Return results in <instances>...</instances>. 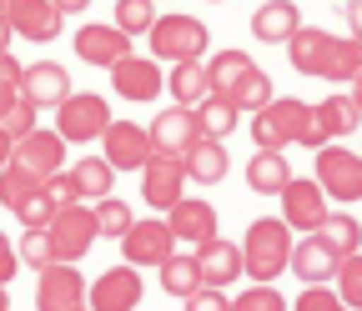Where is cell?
<instances>
[{
    "instance_id": "cell-1",
    "label": "cell",
    "mask_w": 362,
    "mask_h": 311,
    "mask_svg": "<svg viewBox=\"0 0 362 311\" xmlns=\"http://www.w3.org/2000/svg\"><path fill=\"white\" fill-rule=\"evenodd\" d=\"M252 141L257 151H282V146H322L317 136V111L307 101H292V96H272L257 116H252Z\"/></svg>"
},
{
    "instance_id": "cell-2",
    "label": "cell",
    "mask_w": 362,
    "mask_h": 311,
    "mask_svg": "<svg viewBox=\"0 0 362 311\" xmlns=\"http://www.w3.org/2000/svg\"><path fill=\"white\" fill-rule=\"evenodd\" d=\"M292 261V226L282 216H262L247 226V241H242V266L252 281H277Z\"/></svg>"
},
{
    "instance_id": "cell-3",
    "label": "cell",
    "mask_w": 362,
    "mask_h": 311,
    "mask_svg": "<svg viewBox=\"0 0 362 311\" xmlns=\"http://www.w3.org/2000/svg\"><path fill=\"white\" fill-rule=\"evenodd\" d=\"M206 25L197 16H156L151 25V56L156 61H202L206 56Z\"/></svg>"
},
{
    "instance_id": "cell-4",
    "label": "cell",
    "mask_w": 362,
    "mask_h": 311,
    "mask_svg": "<svg viewBox=\"0 0 362 311\" xmlns=\"http://www.w3.org/2000/svg\"><path fill=\"white\" fill-rule=\"evenodd\" d=\"M51 246H56V261H81L90 251V241H96V211H90L86 201H61V211L51 216Z\"/></svg>"
},
{
    "instance_id": "cell-5",
    "label": "cell",
    "mask_w": 362,
    "mask_h": 311,
    "mask_svg": "<svg viewBox=\"0 0 362 311\" xmlns=\"http://www.w3.org/2000/svg\"><path fill=\"white\" fill-rule=\"evenodd\" d=\"M106 126H111V106L96 91H81V96L71 91L56 106V130L66 141H96V136H106Z\"/></svg>"
},
{
    "instance_id": "cell-6",
    "label": "cell",
    "mask_w": 362,
    "mask_h": 311,
    "mask_svg": "<svg viewBox=\"0 0 362 311\" xmlns=\"http://www.w3.org/2000/svg\"><path fill=\"white\" fill-rule=\"evenodd\" d=\"M317 186L332 201H362V156L342 151L337 141L317 146Z\"/></svg>"
},
{
    "instance_id": "cell-7",
    "label": "cell",
    "mask_w": 362,
    "mask_h": 311,
    "mask_svg": "<svg viewBox=\"0 0 362 311\" xmlns=\"http://www.w3.org/2000/svg\"><path fill=\"white\" fill-rule=\"evenodd\" d=\"M141 296H146V286H141V272H136L131 261L101 272L96 281H90V291H86L90 311H136V306H141Z\"/></svg>"
},
{
    "instance_id": "cell-8",
    "label": "cell",
    "mask_w": 362,
    "mask_h": 311,
    "mask_svg": "<svg viewBox=\"0 0 362 311\" xmlns=\"http://www.w3.org/2000/svg\"><path fill=\"white\" fill-rule=\"evenodd\" d=\"M86 291L90 286L76 272V261H51L40 272V286H35V311H81Z\"/></svg>"
},
{
    "instance_id": "cell-9",
    "label": "cell",
    "mask_w": 362,
    "mask_h": 311,
    "mask_svg": "<svg viewBox=\"0 0 362 311\" xmlns=\"http://www.w3.org/2000/svg\"><path fill=\"white\" fill-rule=\"evenodd\" d=\"M101 151L116 171H141L156 146H151V130H141L136 121H111L106 136H101Z\"/></svg>"
},
{
    "instance_id": "cell-10",
    "label": "cell",
    "mask_w": 362,
    "mask_h": 311,
    "mask_svg": "<svg viewBox=\"0 0 362 311\" xmlns=\"http://www.w3.org/2000/svg\"><path fill=\"white\" fill-rule=\"evenodd\" d=\"M111 85L126 101H156L166 91V75H161L156 56H126V61L111 66Z\"/></svg>"
},
{
    "instance_id": "cell-11",
    "label": "cell",
    "mask_w": 362,
    "mask_h": 311,
    "mask_svg": "<svg viewBox=\"0 0 362 311\" xmlns=\"http://www.w3.org/2000/svg\"><path fill=\"white\" fill-rule=\"evenodd\" d=\"M181 181H187V166H181V156L151 151V161L141 166V196H146V206L171 211V206L181 201Z\"/></svg>"
},
{
    "instance_id": "cell-12",
    "label": "cell",
    "mask_w": 362,
    "mask_h": 311,
    "mask_svg": "<svg viewBox=\"0 0 362 311\" xmlns=\"http://www.w3.org/2000/svg\"><path fill=\"white\" fill-rule=\"evenodd\" d=\"M171 251H176V231L166 221H136V226L121 236V256L131 266H161Z\"/></svg>"
},
{
    "instance_id": "cell-13",
    "label": "cell",
    "mask_w": 362,
    "mask_h": 311,
    "mask_svg": "<svg viewBox=\"0 0 362 311\" xmlns=\"http://www.w3.org/2000/svg\"><path fill=\"white\" fill-rule=\"evenodd\" d=\"M322 216H327V191L317 181H297L292 176V181L282 186V221L292 231H317Z\"/></svg>"
},
{
    "instance_id": "cell-14",
    "label": "cell",
    "mask_w": 362,
    "mask_h": 311,
    "mask_svg": "<svg viewBox=\"0 0 362 311\" xmlns=\"http://www.w3.org/2000/svg\"><path fill=\"white\" fill-rule=\"evenodd\" d=\"M202 141V126H197V111L192 106H171L151 121V146L161 156H187L192 146Z\"/></svg>"
},
{
    "instance_id": "cell-15",
    "label": "cell",
    "mask_w": 362,
    "mask_h": 311,
    "mask_svg": "<svg viewBox=\"0 0 362 311\" xmlns=\"http://www.w3.org/2000/svg\"><path fill=\"white\" fill-rule=\"evenodd\" d=\"M66 96H71V71H66V66H56V61H35V66L21 71V101H30L35 111L61 106Z\"/></svg>"
},
{
    "instance_id": "cell-16",
    "label": "cell",
    "mask_w": 362,
    "mask_h": 311,
    "mask_svg": "<svg viewBox=\"0 0 362 311\" xmlns=\"http://www.w3.org/2000/svg\"><path fill=\"white\" fill-rule=\"evenodd\" d=\"M11 161H21L25 171H35L40 181H51V176H61V161H66V136L61 130H30V136H21L16 141V156Z\"/></svg>"
},
{
    "instance_id": "cell-17",
    "label": "cell",
    "mask_w": 362,
    "mask_h": 311,
    "mask_svg": "<svg viewBox=\"0 0 362 311\" xmlns=\"http://www.w3.org/2000/svg\"><path fill=\"white\" fill-rule=\"evenodd\" d=\"M76 56L86 61V66H116V61H126L131 56V35L121 30V25H81L76 30Z\"/></svg>"
},
{
    "instance_id": "cell-18",
    "label": "cell",
    "mask_w": 362,
    "mask_h": 311,
    "mask_svg": "<svg viewBox=\"0 0 362 311\" xmlns=\"http://www.w3.org/2000/svg\"><path fill=\"white\" fill-rule=\"evenodd\" d=\"M292 272H297V281H307V286H327L332 276H337V266H342V256L317 236V231H307L297 246H292Z\"/></svg>"
},
{
    "instance_id": "cell-19",
    "label": "cell",
    "mask_w": 362,
    "mask_h": 311,
    "mask_svg": "<svg viewBox=\"0 0 362 311\" xmlns=\"http://www.w3.org/2000/svg\"><path fill=\"white\" fill-rule=\"evenodd\" d=\"M6 20H11V30L21 35V40H35V46H45V40H56L61 35V11L51 6V0H16V6L6 11Z\"/></svg>"
},
{
    "instance_id": "cell-20",
    "label": "cell",
    "mask_w": 362,
    "mask_h": 311,
    "mask_svg": "<svg viewBox=\"0 0 362 311\" xmlns=\"http://www.w3.org/2000/svg\"><path fill=\"white\" fill-rule=\"evenodd\" d=\"M166 226L176 231V241L202 246V241L216 236V206H211V201H197V196H181V201L166 211Z\"/></svg>"
},
{
    "instance_id": "cell-21",
    "label": "cell",
    "mask_w": 362,
    "mask_h": 311,
    "mask_svg": "<svg viewBox=\"0 0 362 311\" xmlns=\"http://www.w3.org/2000/svg\"><path fill=\"white\" fill-rule=\"evenodd\" d=\"M197 272H202V286H232L247 266H242V246H232V241H221V236H211V241H202L197 246Z\"/></svg>"
},
{
    "instance_id": "cell-22",
    "label": "cell",
    "mask_w": 362,
    "mask_h": 311,
    "mask_svg": "<svg viewBox=\"0 0 362 311\" xmlns=\"http://www.w3.org/2000/svg\"><path fill=\"white\" fill-rule=\"evenodd\" d=\"M297 25H302V11L292 0H267V6H257V16H252V35L262 46H287L297 35Z\"/></svg>"
},
{
    "instance_id": "cell-23",
    "label": "cell",
    "mask_w": 362,
    "mask_h": 311,
    "mask_svg": "<svg viewBox=\"0 0 362 311\" xmlns=\"http://www.w3.org/2000/svg\"><path fill=\"white\" fill-rule=\"evenodd\" d=\"M327 51H332V30H317V25H297V35L287 40V61L297 75H322Z\"/></svg>"
},
{
    "instance_id": "cell-24",
    "label": "cell",
    "mask_w": 362,
    "mask_h": 311,
    "mask_svg": "<svg viewBox=\"0 0 362 311\" xmlns=\"http://www.w3.org/2000/svg\"><path fill=\"white\" fill-rule=\"evenodd\" d=\"M66 181H71V196H76V201H101V196H111L116 166H111L106 156H86V161H76V166L66 171Z\"/></svg>"
},
{
    "instance_id": "cell-25",
    "label": "cell",
    "mask_w": 362,
    "mask_h": 311,
    "mask_svg": "<svg viewBox=\"0 0 362 311\" xmlns=\"http://www.w3.org/2000/svg\"><path fill=\"white\" fill-rule=\"evenodd\" d=\"M181 166H187V181H197V186H216L221 176H226V141H211V136H202L187 156H181Z\"/></svg>"
},
{
    "instance_id": "cell-26",
    "label": "cell",
    "mask_w": 362,
    "mask_h": 311,
    "mask_svg": "<svg viewBox=\"0 0 362 311\" xmlns=\"http://www.w3.org/2000/svg\"><path fill=\"white\" fill-rule=\"evenodd\" d=\"M312 111H317V136H322V146H327V141L352 136L357 121H362V111H357V101H352V96H327L322 106H312Z\"/></svg>"
},
{
    "instance_id": "cell-27",
    "label": "cell",
    "mask_w": 362,
    "mask_h": 311,
    "mask_svg": "<svg viewBox=\"0 0 362 311\" xmlns=\"http://www.w3.org/2000/svg\"><path fill=\"white\" fill-rule=\"evenodd\" d=\"M287 181H292V166H287L282 151H257V156L247 161V186H252L257 196H282Z\"/></svg>"
},
{
    "instance_id": "cell-28",
    "label": "cell",
    "mask_w": 362,
    "mask_h": 311,
    "mask_svg": "<svg viewBox=\"0 0 362 311\" xmlns=\"http://www.w3.org/2000/svg\"><path fill=\"white\" fill-rule=\"evenodd\" d=\"M237 101L232 96H202L197 101V126H202V136H211V141H226V136H232V130H237Z\"/></svg>"
},
{
    "instance_id": "cell-29",
    "label": "cell",
    "mask_w": 362,
    "mask_h": 311,
    "mask_svg": "<svg viewBox=\"0 0 362 311\" xmlns=\"http://www.w3.org/2000/svg\"><path fill=\"white\" fill-rule=\"evenodd\" d=\"M166 91L176 96V106H197L202 96H211L206 66H202V61H176V66H171V75H166Z\"/></svg>"
},
{
    "instance_id": "cell-30",
    "label": "cell",
    "mask_w": 362,
    "mask_h": 311,
    "mask_svg": "<svg viewBox=\"0 0 362 311\" xmlns=\"http://www.w3.org/2000/svg\"><path fill=\"white\" fill-rule=\"evenodd\" d=\"M247 71H257L247 51H221V56L206 61V80H211V91H216V96H232L237 85L247 80Z\"/></svg>"
},
{
    "instance_id": "cell-31",
    "label": "cell",
    "mask_w": 362,
    "mask_h": 311,
    "mask_svg": "<svg viewBox=\"0 0 362 311\" xmlns=\"http://www.w3.org/2000/svg\"><path fill=\"white\" fill-rule=\"evenodd\" d=\"M317 236H322L337 256L362 251V226H357V216H342V211H327V216H322V226H317Z\"/></svg>"
},
{
    "instance_id": "cell-32",
    "label": "cell",
    "mask_w": 362,
    "mask_h": 311,
    "mask_svg": "<svg viewBox=\"0 0 362 311\" xmlns=\"http://www.w3.org/2000/svg\"><path fill=\"white\" fill-rule=\"evenodd\" d=\"M161 286H166V296H181L187 301L197 286H202V272H197V256H166L161 261Z\"/></svg>"
},
{
    "instance_id": "cell-33",
    "label": "cell",
    "mask_w": 362,
    "mask_h": 311,
    "mask_svg": "<svg viewBox=\"0 0 362 311\" xmlns=\"http://www.w3.org/2000/svg\"><path fill=\"white\" fill-rule=\"evenodd\" d=\"M357 71H362V40H357V35H347V40L332 35V51H327L322 80H357Z\"/></svg>"
},
{
    "instance_id": "cell-34",
    "label": "cell",
    "mask_w": 362,
    "mask_h": 311,
    "mask_svg": "<svg viewBox=\"0 0 362 311\" xmlns=\"http://www.w3.org/2000/svg\"><path fill=\"white\" fill-rule=\"evenodd\" d=\"M45 181H40V176L35 171H25L21 161H11L6 171H0V206H11V211H21V201L30 196V191H40Z\"/></svg>"
},
{
    "instance_id": "cell-35",
    "label": "cell",
    "mask_w": 362,
    "mask_h": 311,
    "mask_svg": "<svg viewBox=\"0 0 362 311\" xmlns=\"http://www.w3.org/2000/svg\"><path fill=\"white\" fill-rule=\"evenodd\" d=\"M90 211H96V231H101V236H116V241H121V236L136 226L131 206H126V201H116V196H101V201L90 206Z\"/></svg>"
},
{
    "instance_id": "cell-36",
    "label": "cell",
    "mask_w": 362,
    "mask_h": 311,
    "mask_svg": "<svg viewBox=\"0 0 362 311\" xmlns=\"http://www.w3.org/2000/svg\"><path fill=\"white\" fill-rule=\"evenodd\" d=\"M56 211H61L56 191H51V186H40V191H30V196L21 201L16 216H21V226H25V231H40V226H51V216H56Z\"/></svg>"
},
{
    "instance_id": "cell-37",
    "label": "cell",
    "mask_w": 362,
    "mask_h": 311,
    "mask_svg": "<svg viewBox=\"0 0 362 311\" xmlns=\"http://www.w3.org/2000/svg\"><path fill=\"white\" fill-rule=\"evenodd\" d=\"M272 96H277V91H272V75H267V71H247V80H242L237 91H232L237 111H262Z\"/></svg>"
},
{
    "instance_id": "cell-38",
    "label": "cell",
    "mask_w": 362,
    "mask_h": 311,
    "mask_svg": "<svg viewBox=\"0 0 362 311\" xmlns=\"http://www.w3.org/2000/svg\"><path fill=\"white\" fill-rule=\"evenodd\" d=\"M116 25L126 30V35H151V25H156V6L151 0H116Z\"/></svg>"
},
{
    "instance_id": "cell-39",
    "label": "cell",
    "mask_w": 362,
    "mask_h": 311,
    "mask_svg": "<svg viewBox=\"0 0 362 311\" xmlns=\"http://www.w3.org/2000/svg\"><path fill=\"white\" fill-rule=\"evenodd\" d=\"M337 296H342L352 311H362V251L342 256V266H337Z\"/></svg>"
},
{
    "instance_id": "cell-40",
    "label": "cell",
    "mask_w": 362,
    "mask_h": 311,
    "mask_svg": "<svg viewBox=\"0 0 362 311\" xmlns=\"http://www.w3.org/2000/svg\"><path fill=\"white\" fill-rule=\"evenodd\" d=\"M232 311H287V301H282V291L272 286V281H257V286H247L232 301Z\"/></svg>"
},
{
    "instance_id": "cell-41",
    "label": "cell",
    "mask_w": 362,
    "mask_h": 311,
    "mask_svg": "<svg viewBox=\"0 0 362 311\" xmlns=\"http://www.w3.org/2000/svg\"><path fill=\"white\" fill-rule=\"evenodd\" d=\"M21 261H25V266H35V272H45V266L56 261V246H51V231H45V226L21 236Z\"/></svg>"
},
{
    "instance_id": "cell-42",
    "label": "cell",
    "mask_w": 362,
    "mask_h": 311,
    "mask_svg": "<svg viewBox=\"0 0 362 311\" xmlns=\"http://www.w3.org/2000/svg\"><path fill=\"white\" fill-rule=\"evenodd\" d=\"M16 101H21V61L6 51V56H0V121L11 116Z\"/></svg>"
},
{
    "instance_id": "cell-43",
    "label": "cell",
    "mask_w": 362,
    "mask_h": 311,
    "mask_svg": "<svg viewBox=\"0 0 362 311\" xmlns=\"http://www.w3.org/2000/svg\"><path fill=\"white\" fill-rule=\"evenodd\" d=\"M297 311H347V301L337 291H327V286H307L297 296Z\"/></svg>"
},
{
    "instance_id": "cell-44",
    "label": "cell",
    "mask_w": 362,
    "mask_h": 311,
    "mask_svg": "<svg viewBox=\"0 0 362 311\" xmlns=\"http://www.w3.org/2000/svg\"><path fill=\"white\" fill-rule=\"evenodd\" d=\"M0 126H6L16 141H21V136H30V130H35V106H30V101H16V106H11V116L0 121Z\"/></svg>"
},
{
    "instance_id": "cell-45",
    "label": "cell",
    "mask_w": 362,
    "mask_h": 311,
    "mask_svg": "<svg viewBox=\"0 0 362 311\" xmlns=\"http://www.w3.org/2000/svg\"><path fill=\"white\" fill-rule=\"evenodd\" d=\"M187 311H232V301L221 296V286H197L187 296Z\"/></svg>"
},
{
    "instance_id": "cell-46",
    "label": "cell",
    "mask_w": 362,
    "mask_h": 311,
    "mask_svg": "<svg viewBox=\"0 0 362 311\" xmlns=\"http://www.w3.org/2000/svg\"><path fill=\"white\" fill-rule=\"evenodd\" d=\"M16 266H21V251L11 246V236H6V231H0V286L16 276Z\"/></svg>"
},
{
    "instance_id": "cell-47",
    "label": "cell",
    "mask_w": 362,
    "mask_h": 311,
    "mask_svg": "<svg viewBox=\"0 0 362 311\" xmlns=\"http://www.w3.org/2000/svg\"><path fill=\"white\" fill-rule=\"evenodd\" d=\"M11 156H16V136H11V130H6V126H0V171H6V166H11Z\"/></svg>"
},
{
    "instance_id": "cell-48",
    "label": "cell",
    "mask_w": 362,
    "mask_h": 311,
    "mask_svg": "<svg viewBox=\"0 0 362 311\" xmlns=\"http://www.w3.org/2000/svg\"><path fill=\"white\" fill-rule=\"evenodd\" d=\"M347 25H352V35L362 40V0H347Z\"/></svg>"
},
{
    "instance_id": "cell-49",
    "label": "cell",
    "mask_w": 362,
    "mask_h": 311,
    "mask_svg": "<svg viewBox=\"0 0 362 311\" xmlns=\"http://www.w3.org/2000/svg\"><path fill=\"white\" fill-rule=\"evenodd\" d=\"M51 6H56L61 16H81V11L90 6V0H51Z\"/></svg>"
},
{
    "instance_id": "cell-50",
    "label": "cell",
    "mask_w": 362,
    "mask_h": 311,
    "mask_svg": "<svg viewBox=\"0 0 362 311\" xmlns=\"http://www.w3.org/2000/svg\"><path fill=\"white\" fill-rule=\"evenodd\" d=\"M11 35H16V30H11V20H6V16H0V56H6V51H11Z\"/></svg>"
},
{
    "instance_id": "cell-51",
    "label": "cell",
    "mask_w": 362,
    "mask_h": 311,
    "mask_svg": "<svg viewBox=\"0 0 362 311\" xmlns=\"http://www.w3.org/2000/svg\"><path fill=\"white\" fill-rule=\"evenodd\" d=\"M352 101H357V111H362V71H357V80H352Z\"/></svg>"
},
{
    "instance_id": "cell-52",
    "label": "cell",
    "mask_w": 362,
    "mask_h": 311,
    "mask_svg": "<svg viewBox=\"0 0 362 311\" xmlns=\"http://www.w3.org/2000/svg\"><path fill=\"white\" fill-rule=\"evenodd\" d=\"M0 311H11V296H6V286H0Z\"/></svg>"
},
{
    "instance_id": "cell-53",
    "label": "cell",
    "mask_w": 362,
    "mask_h": 311,
    "mask_svg": "<svg viewBox=\"0 0 362 311\" xmlns=\"http://www.w3.org/2000/svg\"><path fill=\"white\" fill-rule=\"evenodd\" d=\"M11 6H16V0H0V16H6V11H11Z\"/></svg>"
},
{
    "instance_id": "cell-54",
    "label": "cell",
    "mask_w": 362,
    "mask_h": 311,
    "mask_svg": "<svg viewBox=\"0 0 362 311\" xmlns=\"http://www.w3.org/2000/svg\"><path fill=\"white\" fill-rule=\"evenodd\" d=\"M81 311H90V306H81Z\"/></svg>"
}]
</instances>
